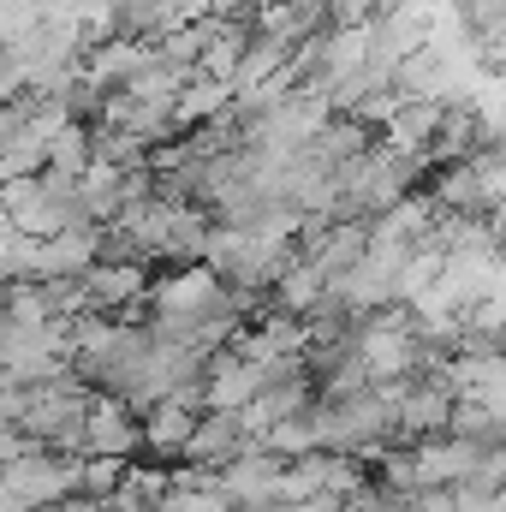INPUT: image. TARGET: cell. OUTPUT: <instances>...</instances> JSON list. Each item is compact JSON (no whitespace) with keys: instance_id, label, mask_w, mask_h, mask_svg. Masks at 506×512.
<instances>
[{"instance_id":"obj_9","label":"cell","mask_w":506,"mask_h":512,"mask_svg":"<svg viewBox=\"0 0 506 512\" xmlns=\"http://www.w3.org/2000/svg\"><path fill=\"white\" fill-rule=\"evenodd\" d=\"M90 161H96V131L84 126V120H66V126L48 137V167H54V173L78 179Z\"/></svg>"},{"instance_id":"obj_5","label":"cell","mask_w":506,"mask_h":512,"mask_svg":"<svg viewBox=\"0 0 506 512\" xmlns=\"http://www.w3.org/2000/svg\"><path fill=\"white\" fill-rule=\"evenodd\" d=\"M245 447H256L245 417L239 411H209V417H197V429H191L179 459H191V465H233Z\"/></svg>"},{"instance_id":"obj_14","label":"cell","mask_w":506,"mask_h":512,"mask_svg":"<svg viewBox=\"0 0 506 512\" xmlns=\"http://www.w3.org/2000/svg\"><path fill=\"white\" fill-rule=\"evenodd\" d=\"M6 328H12V316H6V286H0V340H6Z\"/></svg>"},{"instance_id":"obj_8","label":"cell","mask_w":506,"mask_h":512,"mask_svg":"<svg viewBox=\"0 0 506 512\" xmlns=\"http://www.w3.org/2000/svg\"><path fill=\"white\" fill-rule=\"evenodd\" d=\"M84 292H90V304H131V298L149 292V280H143L137 262H90L84 268Z\"/></svg>"},{"instance_id":"obj_2","label":"cell","mask_w":506,"mask_h":512,"mask_svg":"<svg viewBox=\"0 0 506 512\" xmlns=\"http://www.w3.org/2000/svg\"><path fill=\"white\" fill-rule=\"evenodd\" d=\"M483 447L489 441H471V435H453V429L411 441V489H453V483H465L477 471Z\"/></svg>"},{"instance_id":"obj_3","label":"cell","mask_w":506,"mask_h":512,"mask_svg":"<svg viewBox=\"0 0 506 512\" xmlns=\"http://www.w3.org/2000/svg\"><path fill=\"white\" fill-rule=\"evenodd\" d=\"M441 376L453 387V399H477L495 417H506V340L501 346H459L441 364Z\"/></svg>"},{"instance_id":"obj_6","label":"cell","mask_w":506,"mask_h":512,"mask_svg":"<svg viewBox=\"0 0 506 512\" xmlns=\"http://www.w3.org/2000/svg\"><path fill=\"white\" fill-rule=\"evenodd\" d=\"M274 370H262L256 358H245V352H227L215 370H209V387H203V405L209 411H245L256 393H262V382H268Z\"/></svg>"},{"instance_id":"obj_12","label":"cell","mask_w":506,"mask_h":512,"mask_svg":"<svg viewBox=\"0 0 506 512\" xmlns=\"http://www.w3.org/2000/svg\"><path fill=\"white\" fill-rule=\"evenodd\" d=\"M453 495H459V512H501V495L483 483H453Z\"/></svg>"},{"instance_id":"obj_1","label":"cell","mask_w":506,"mask_h":512,"mask_svg":"<svg viewBox=\"0 0 506 512\" xmlns=\"http://www.w3.org/2000/svg\"><path fill=\"white\" fill-rule=\"evenodd\" d=\"M0 489H6L24 512L60 507L66 495H84V465H78V459H54L48 447H30L24 459L0 465Z\"/></svg>"},{"instance_id":"obj_4","label":"cell","mask_w":506,"mask_h":512,"mask_svg":"<svg viewBox=\"0 0 506 512\" xmlns=\"http://www.w3.org/2000/svg\"><path fill=\"white\" fill-rule=\"evenodd\" d=\"M143 441V429L131 423L126 393H102L90 399L84 411V453H114V459H131V447Z\"/></svg>"},{"instance_id":"obj_13","label":"cell","mask_w":506,"mask_h":512,"mask_svg":"<svg viewBox=\"0 0 506 512\" xmlns=\"http://www.w3.org/2000/svg\"><path fill=\"white\" fill-rule=\"evenodd\" d=\"M489 227H495V239H506V191H501V203L489 209Z\"/></svg>"},{"instance_id":"obj_11","label":"cell","mask_w":506,"mask_h":512,"mask_svg":"<svg viewBox=\"0 0 506 512\" xmlns=\"http://www.w3.org/2000/svg\"><path fill=\"white\" fill-rule=\"evenodd\" d=\"M322 6H328V24H376L393 0H322Z\"/></svg>"},{"instance_id":"obj_7","label":"cell","mask_w":506,"mask_h":512,"mask_svg":"<svg viewBox=\"0 0 506 512\" xmlns=\"http://www.w3.org/2000/svg\"><path fill=\"white\" fill-rule=\"evenodd\" d=\"M328 298V274L304 256V262H286L280 268V280H274V304L286 310V316H310L316 304Z\"/></svg>"},{"instance_id":"obj_10","label":"cell","mask_w":506,"mask_h":512,"mask_svg":"<svg viewBox=\"0 0 506 512\" xmlns=\"http://www.w3.org/2000/svg\"><path fill=\"white\" fill-rule=\"evenodd\" d=\"M155 512H233V501L221 495V483H209V477H179V483H167V495L155 501Z\"/></svg>"}]
</instances>
